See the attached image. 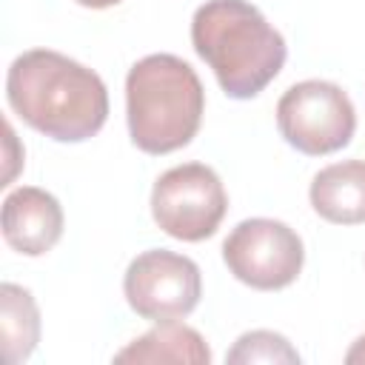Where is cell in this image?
<instances>
[{"label": "cell", "mask_w": 365, "mask_h": 365, "mask_svg": "<svg viewBox=\"0 0 365 365\" xmlns=\"http://www.w3.org/2000/svg\"><path fill=\"white\" fill-rule=\"evenodd\" d=\"M123 294L131 311L151 322L188 317L202 297V277L191 257L151 248L131 259L123 277Z\"/></svg>", "instance_id": "52a82bcc"}, {"label": "cell", "mask_w": 365, "mask_h": 365, "mask_svg": "<svg viewBox=\"0 0 365 365\" xmlns=\"http://www.w3.org/2000/svg\"><path fill=\"white\" fill-rule=\"evenodd\" d=\"M0 342L3 359L17 365L31 356L40 342V311L31 291L3 282L0 285Z\"/></svg>", "instance_id": "8fae6325"}, {"label": "cell", "mask_w": 365, "mask_h": 365, "mask_svg": "<svg viewBox=\"0 0 365 365\" xmlns=\"http://www.w3.org/2000/svg\"><path fill=\"white\" fill-rule=\"evenodd\" d=\"M314 211L334 225L365 222V160H342L325 165L311 180Z\"/></svg>", "instance_id": "9c48e42d"}, {"label": "cell", "mask_w": 365, "mask_h": 365, "mask_svg": "<svg viewBox=\"0 0 365 365\" xmlns=\"http://www.w3.org/2000/svg\"><path fill=\"white\" fill-rule=\"evenodd\" d=\"M345 362H348V365H365V334H362V336L348 348Z\"/></svg>", "instance_id": "4fadbf2b"}, {"label": "cell", "mask_w": 365, "mask_h": 365, "mask_svg": "<svg viewBox=\"0 0 365 365\" xmlns=\"http://www.w3.org/2000/svg\"><path fill=\"white\" fill-rule=\"evenodd\" d=\"M114 362H185V365H208L211 348L202 334L177 319L157 322L148 334L128 342L114 354Z\"/></svg>", "instance_id": "30bf717a"}, {"label": "cell", "mask_w": 365, "mask_h": 365, "mask_svg": "<svg viewBox=\"0 0 365 365\" xmlns=\"http://www.w3.org/2000/svg\"><path fill=\"white\" fill-rule=\"evenodd\" d=\"M277 128L291 148L308 157H322L351 143L356 131V111L336 83L302 80L279 97Z\"/></svg>", "instance_id": "277c9868"}, {"label": "cell", "mask_w": 365, "mask_h": 365, "mask_svg": "<svg viewBox=\"0 0 365 365\" xmlns=\"http://www.w3.org/2000/svg\"><path fill=\"white\" fill-rule=\"evenodd\" d=\"M63 208L54 194L37 185H20L3 200V237L26 257L51 251L63 237Z\"/></svg>", "instance_id": "ba28073f"}, {"label": "cell", "mask_w": 365, "mask_h": 365, "mask_svg": "<svg viewBox=\"0 0 365 365\" xmlns=\"http://www.w3.org/2000/svg\"><path fill=\"white\" fill-rule=\"evenodd\" d=\"M74 3H80L86 9H108V6H117L120 0H74Z\"/></svg>", "instance_id": "5bb4252c"}, {"label": "cell", "mask_w": 365, "mask_h": 365, "mask_svg": "<svg viewBox=\"0 0 365 365\" xmlns=\"http://www.w3.org/2000/svg\"><path fill=\"white\" fill-rule=\"evenodd\" d=\"M228 211V194L217 171L205 163H182L157 177L151 188V217L174 240L200 242L217 234Z\"/></svg>", "instance_id": "5b68a950"}, {"label": "cell", "mask_w": 365, "mask_h": 365, "mask_svg": "<svg viewBox=\"0 0 365 365\" xmlns=\"http://www.w3.org/2000/svg\"><path fill=\"white\" fill-rule=\"evenodd\" d=\"M228 362H299V354L282 334L274 331H248L242 334L225 356Z\"/></svg>", "instance_id": "7c38bea8"}, {"label": "cell", "mask_w": 365, "mask_h": 365, "mask_svg": "<svg viewBox=\"0 0 365 365\" xmlns=\"http://www.w3.org/2000/svg\"><path fill=\"white\" fill-rule=\"evenodd\" d=\"M205 111L197 71L177 54H148L128 68L125 117L131 143L145 154H171L194 140Z\"/></svg>", "instance_id": "3957f363"}, {"label": "cell", "mask_w": 365, "mask_h": 365, "mask_svg": "<svg viewBox=\"0 0 365 365\" xmlns=\"http://www.w3.org/2000/svg\"><path fill=\"white\" fill-rule=\"evenodd\" d=\"M222 259L242 285L257 291H279L299 277L305 248L291 225L254 217L231 228L222 242Z\"/></svg>", "instance_id": "8992f818"}, {"label": "cell", "mask_w": 365, "mask_h": 365, "mask_svg": "<svg viewBox=\"0 0 365 365\" xmlns=\"http://www.w3.org/2000/svg\"><path fill=\"white\" fill-rule=\"evenodd\" d=\"M191 46L234 100L257 97L288 57L282 34L248 0H205L191 17Z\"/></svg>", "instance_id": "7a4b0ae2"}, {"label": "cell", "mask_w": 365, "mask_h": 365, "mask_svg": "<svg viewBox=\"0 0 365 365\" xmlns=\"http://www.w3.org/2000/svg\"><path fill=\"white\" fill-rule=\"evenodd\" d=\"M6 97L26 125L57 143H83L108 120V91L100 74L51 48L14 57Z\"/></svg>", "instance_id": "6da1fadb"}]
</instances>
